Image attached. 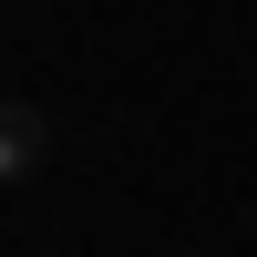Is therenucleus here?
Listing matches in <instances>:
<instances>
[{"mask_svg": "<svg viewBox=\"0 0 257 257\" xmlns=\"http://www.w3.org/2000/svg\"><path fill=\"white\" fill-rule=\"evenodd\" d=\"M52 144H62V123L41 113V103H11V113H0V165H11V185H31L41 165H52Z\"/></svg>", "mask_w": 257, "mask_h": 257, "instance_id": "1", "label": "nucleus"}]
</instances>
